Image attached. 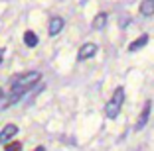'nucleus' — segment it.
Instances as JSON below:
<instances>
[{"mask_svg":"<svg viewBox=\"0 0 154 151\" xmlns=\"http://www.w3.org/2000/svg\"><path fill=\"white\" fill-rule=\"evenodd\" d=\"M42 79V75L38 71H32V73H26V75L18 77V79L12 83V92H18V94H26L32 86L38 85V80Z\"/></svg>","mask_w":154,"mask_h":151,"instance_id":"1","label":"nucleus"},{"mask_svg":"<svg viewBox=\"0 0 154 151\" xmlns=\"http://www.w3.org/2000/svg\"><path fill=\"white\" fill-rule=\"evenodd\" d=\"M122 102H125V89L122 86H117L113 92V96L109 98V102H107V106H105V116L109 118V120H115L119 116V112H121V106Z\"/></svg>","mask_w":154,"mask_h":151,"instance_id":"2","label":"nucleus"},{"mask_svg":"<svg viewBox=\"0 0 154 151\" xmlns=\"http://www.w3.org/2000/svg\"><path fill=\"white\" fill-rule=\"evenodd\" d=\"M18 133V126L16 124H8V126H4V128L0 129V145L2 143H6V141H10V139H14V135Z\"/></svg>","mask_w":154,"mask_h":151,"instance_id":"3","label":"nucleus"},{"mask_svg":"<svg viewBox=\"0 0 154 151\" xmlns=\"http://www.w3.org/2000/svg\"><path fill=\"white\" fill-rule=\"evenodd\" d=\"M97 49H99V47H97L95 43H85L81 49H79V53H77V59H79V61H85V59L95 57Z\"/></svg>","mask_w":154,"mask_h":151,"instance_id":"4","label":"nucleus"},{"mask_svg":"<svg viewBox=\"0 0 154 151\" xmlns=\"http://www.w3.org/2000/svg\"><path fill=\"white\" fill-rule=\"evenodd\" d=\"M150 110H152V102L146 100L144 108H142V114H140V118H138V122H136V132H140V129L146 126V122H148V118H150Z\"/></svg>","mask_w":154,"mask_h":151,"instance_id":"5","label":"nucleus"},{"mask_svg":"<svg viewBox=\"0 0 154 151\" xmlns=\"http://www.w3.org/2000/svg\"><path fill=\"white\" fill-rule=\"evenodd\" d=\"M63 26H65V20L63 18H59V16H54V18L50 20V36L51 37H55L57 33H61V30H63Z\"/></svg>","mask_w":154,"mask_h":151,"instance_id":"6","label":"nucleus"},{"mask_svg":"<svg viewBox=\"0 0 154 151\" xmlns=\"http://www.w3.org/2000/svg\"><path fill=\"white\" fill-rule=\"evenodd\" d=\"M146 43H148V36H146V33H142L140 37H136V39L132 41L131 45H128V51H131V53H134V51H138V49H142V47H144Z\"/></svg>","mask_w":154,"mask_h":151,"instance_id":"7","label":"nucleus"},{"mask_svg":"<svg viewBox=\"0 0 154 151\" xmlns=\"http://www.w3.org/2000/svg\"><path fill=\"white\" fill-rule=\"evenodd\" d=\"M140 14L142 16H152L154 14V0H144L140 4Z\"/></svg>","mask_w":154,"mask_h":151,"instance_id":"8","label":"nucleus"},{"mask_svg":"<svg viewBox=\"0 0 154 151\" xmlns=\"http://www.w3.org/2000/svg\"><path fill=\"white\" fill-rule=\"evenodd\" d=\"M107 18H109V16H107L105 12L97 14V18L93 20V28H95V30H103V28H105V24H107Z\"/></svg>","mask_w":154,"mask_h":151,"instance_id":"9","label":"nucleus"},{"mask_svg":"<svg viewBox=\"0 0 154 151\" xmlns=\"http://www.w3.org/2000/svg\"><path fill=\"white\" fill-rule=\"evenodd\" d=\"M24 43H26L28 47H36L38 45V36L34 33V31H26V33H24Z\"/></svg>","mask_w":154,"mask_h":151,"instance_id":"10","label":"nucleus"},{"mask_svg":"<svg viewBox=\"0 0 154 151\" xmlns=\"http://www.w3.org/2000/svg\"><path fill=\"white\" fill-rule=\"evenodd\" d=\"M4 151H22V143L14 141V143H10V145H6Z\"/></svg>","mask_w":154,"mask_h":151,"instance_id":"11","label":"nucleus"},{"mask_svg":"<svg viewBox=\"0 0 154 151\" xmlns=\"http://www.w3.org/2000/svg\"><path fill=\"white\" fill-rule=\"evenodd\" d=\"M2 59H4V49L0 47V63H2Z\"/></svg>","mask_w":154,"mask_h":151,"instance_id":"12","label":"nucleus"},{"mask_svg":"<svg viewBox=\"0 0 154 151\" xmlns=\"http://www.w3.org/2000/svg\"><path fill=\"white\" fill-rule=\"evenodd\" d=\"M34 151H45V147H36Z\"/></svg>","mask_w":154,"mask_h":151,"instance_id":"13","label":"nucleus"},{"mask_svg":"<svg viewBox=\"0 0 154 151\" xmlns=\"http://www.w3.org/2000/svg\"><path fill=\"white\" fill-rule=\"evenodd\" d=\"M2 96H4V90H2V89H0V98H2Z\"/></svg>","mask_w":154,"mask_h":151,"instance_id":"14","label":"nucleus"}]
</instances>
